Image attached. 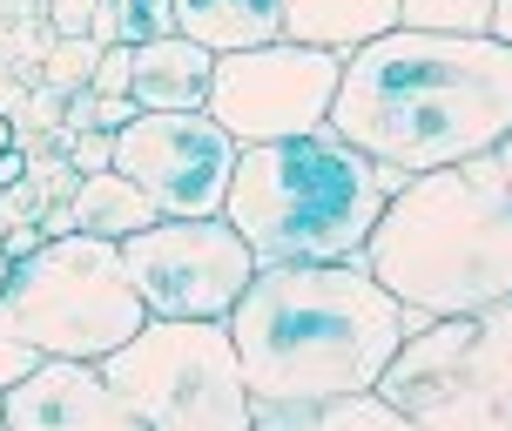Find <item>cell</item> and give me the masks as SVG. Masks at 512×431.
<instances>
[{"label":"cell","instance_id":"16","mask_svg":"<svg viewBox=\"0 0 512 431\" xmlns=\"http://www.w3.org/2000/svg\"><path fill=\"white\" fill-rule=\"evenodd\" d=\"M465 378H479L486 391L512 398V297L479 310V317H465Z\"/></svg>","mask_w":512,"mask_h":431},{"label":"cell","instance_id":"19","mask_svg":"<svg viewBox=\"0 0 512 431\" xmlns=\"http://www.w3.org/2000/svg\"><path fill=\"white\" fill-rule=\"evenodd\" d=\"M317 425L324 431H411V418L398 405H384L378 391H351V398L317 405Z\"/></svg>","mask_w":512,"mask_h":431},{"label":"cell","instance_id":"10","mask_svg":"<svg viewBox=\"0 0 512 431\" xmlns=\"http://www.w3.org/2000/svg\"><path fill=\"white\" fill-rule=\"evenodd\" d=\"M378 398L411 418V431H512V398L465 378V317H432L384 364Z\"/></svg>","mask_w":512,"mask_h":431},{"label":"cell","instance_id":"23","mask_svg":"<svg viewBox=\"0 0 512 431\" xmlns=\"http://www.w3.org/2000/svg\"><path fill=\"white\" fill-rule=\"evenodd\" d=\"M250 431H324V425H317V405H256Z\"/></svg>","mask_w":512,"mask_h":431},{"label":"cell","instance_id":"28","mask_svg":"<svg viewBox=\"0 0 512 431\" xmlns=\"http://www.w3.org/2000/svg\"><path fill=\"white\" fill-rule=\"evenodd\" d=\"M14 182H27V149H21V142L0 155V189H14Z\"/></svg>","mask_w":512,"mask_h":431},{"label":"cell","instance_id":"6","mask_svg":"<svg viewBox=\"0 0 512 431\" xmlns=\"http://www.w3.org/2000/svg\"><path fill=\"white\" fill-rule=\"evenodd\" d=\"M0 297H7L14 324L27 330V344L41 357L102 364L108 351H122L149 324L135 283L122 277V250L102 236H81V229L48 236L34 256H21Z\"/></svg>","mask_w":512,"mask_h":431},{"label":"cell","instance_id":"29","mask_svg":"<svg viewBox=\"0 0 512 431\" xmlns=\"http://www.w3.org/2000/svg\"><path fill=\"white\" fill-rule=\"evenodd\" d=\"M492 34L512 48V0H492Z\"/></svg>","mask_w":512,"mask_h":431},{"label":"cell","instance_id":"18","mask_svg":"<svg viewBox=\"0 0 512 431\" xmlns=\"http://www.w3.org/2000/svg\"><path fill=\"white\" fill-rule=\"evenodd\" d=\"M398 27H418V34H492V0H398Z\"/></svg>","mask_w":512,"mask_h":431},{"label":"cell","instance_id":"33","mask_svg":"<svg viewBox=\"0 0 512 431\" xmlns=\"http://www.w3.org/2000/svg\"><path fill=\"white\" fill-rule=\"evenodd\" d=\"M0 431H7V411H0Z\"/></svg>","mask_w":512,"mask_h":431},{"label":"cell","instance_id":"17","mask_svg":"<svg viewBox=\"0 0 512 431\" xmlns=\"http://www.w3.org/2000/svg\"><path fill=\"white\" fill-rule=\"evenodd\" d=\"M162 34H176L169 0H95V21H88L95 48H142V41H162Z\"/></svg>","mask_w":512,"mask_h":431},{"label":"cell","instance_id":"14","mask_svg":"<svg viewBox=\"0 0 512 431\" xmlns=\"http://www.w3.org/2000/svg\"><path fill=\"white\" fill-rule=\"evenodd\" d=\"M169 7H176V34L209 54L283 41V0H169Z\"/></svg>","mask_w":512,"mask_h":431},{"label":"cell","instance_id":"22","mask_svg":"<svg viewBox=\"0 0 512 431\" xmlns=\"http://www.w3.org/2000/svg\"><path fill=\"white\" fill-rule=\"evenodd\" d=\"M54 149L75 162V176H102V169H115V135H108V128H81V135H61Z\"/></svg>","mask_w":512,"mask_h":431},{"label":"cell","instance_id":"7","mask_svg":"<svg viewBox=\"0 0 512 431\" xmlns=\"http://www.w3.org/2000/svg\"><path fill=\"white\" fill-rule=\"evenodd\" d=\"M337 75H344V54H331V48H304V41L236 48V54H216L203 115L230 135L236 149L317 135V128H331Z\"/></svg>","mask_w":512,"mask_h":431},{"label":"cell","instance_id":"15","mask_svg":"<svg viewBox=\"0 0 512 431\" xmlns=\"http://www.w3.org/2000/svg\"><path fill=\"white\" fill-rule=\"evenodd\" d=\"M68 216H75L81 236H102V243H122V236H135V229L162 223V216H155V203L122 176V169L81 176V182H75V196H68Z\"/></svg>","mask_w":512,"mask_h":431},{"label":"cell","instance_id":"5","mask_svg":"<svg viewBox=\"0 0 512 431\" xmlns=\"http://www.w3.org/2000/svg\"><path fill=\"white\" fill-rule=\"evenodd\" d=\"M102 378L142 431H250L256 418L230 324L216 317H149L122 351L102 357Z\"/></svg>","mask_w":512,"mask_h":431},{"label":"cell","instance_id":"11","mask_svg":"<svg viewBox=\"0 0 512 431\" xmlns=\"http://www.w3.org/2000/svg\"><path fill=\"white\" fill-rule=\"evenodd\" d=\"M7 431H142L122 405V391L102 378V364L81 357H41L14 391H0Z\"/></svg>","mask_w":512,"mask_h":431},{"label":"cell","instance_id":"24","mask_svg":"<svg viewBox=\"0 0 512 431\" xmlns=\"http://www.w3.org/2000/svg\"><path fill=\"white\" fill-rule=\"evenodd\" d=\"M41 7H48V34L54 41L88 34V21H95V0H41Z\"/></svg>","mask_w":512,"mask_h":431},{"label":"cell","instance_id":"26","mask_svg":"<svg viewBox=\"0 0 512 431\" xmlns=\"http://www.w3.org/2000/svg\"><path fill=\"white\" fill-rule=\"evenodd\" d=\"M41 243H48V236H41V223H0V256H7V263L34 256Z\"/></svg>","mask_w":512,"mask_h":431},{"label":"cell","instance_id":"8","mask_svg":"<svg viewBox=\"0 0 512 431\" xmlns=\"http://www.w3.org/2000/svg\"><path fill=\"white\" fill-rule=\"evenodd\" d=\"M122 277L149 317H230L236 297L250 290L256 256L223 216H162L115 243Z\"/></svg>","mask_w":512,"mask_h":431},{"label":"cell","instance_id":"12","mask_svg":"<svg viewBox=\"0 0 512 431\" xmlns=\"http://www.w3.org/2000/svg\"><path fill=\"white\" fill-rule=\"evenodd\" d=\"M209 75H216V54L196 48L189 34H162L142 41L128 61V102L142 115H176V108H203L209 102Z\"/></svg>","mask_w":512,"mask_h":431},{"label":"cell","instance_id":"4","mask_svg":"<svg viewBox=\"0 0 512 431\" xmlns=\"http://www.w3.org/2000/svg\"><path fill=\"white\" fill-rule=\"evenodd\" d=\"M398 189H405L398 169L317 128V135L236 149L223 223L250 243L256 263H351L364 256Z\"/></svg>","mask_w":512,"mask_h":431},{"label":"cell","instance_id":"13","mask_svg":"<svg viewBox=\"0 0 512 431\" xmlns=\"http://www.w3.org/2000/svg\"><path fill=\"white\" fill-rule=\"evenodd\" d=\"M398 27V0H283V41L331 54H358Z\"/></svg>","mask_w":512,"mask_h":431},{"label":"cell","instance_id":"32","mask_svg":"<svg viewBox=\"0 0 512 431\" xmlns=\"http://www.w3.org/2000/svg\"><path fill=\"white\" fill-rule=\"evenodd\" d=\"M7 277H14V263H7V256H0V290H7Z\"/></svg>","mask_w":512,"mask_h":431},{"label":"cell","instance_id":"20","mask_svg":"<svg viewBox=\"0 0 512 431\" xmlns=\"http://www.w3.org/2000/svg\"><path fill=\"white\" fill-rule=\"evenodd\" d=\"M95 61H102V48H95L88 34H68V41H54V48H48V88H61V95L88 88Z\"/></svg>","mask_w":512,"mask_h":431},{"label":"cell","instance_id":"9","mask_svg":"<svg viewBox=\"0 0 512 431\" xmlns=\"http://www.w3.org/2000/svg\"><path fill=\"white\" fill-rule=\"evenodd\" d=\"M115 169L155 203V216H223L236 142L203 108L135 115L128 128H115Z\"/></svg>","mask_w":512,"mask_h":431},{"label":"cell","instance_id":"21","mask_svg":"<svg viewBox=\"0 0 512 431\" xmlns=\"http://www.w3.org/2000/svg\"><path fill=\"white\" fill-rule=\"evenodd\" d=\"M34 364H41V351L27 344V330L14 324V310H7V297H0V391H14Z\"/></svg>","mask_w":512,"mask_h":431},{"label":"cell","instance_id":"31","mask_svg":"<svg viewBox=\"0 0 512 431\" xmlns=\"http://www.w3.org/2000/svg\"><path fill=\"white\" fill-rule=\"evenodd\" d=\"M492 162H499V176H506V189H512V135L499 142V149H492Z\"/></svg>","mask_w":512,"mask_h":431},{"label":"cell","instance_id":"3","mask_svg":"<svg viewBox=\"0 0 512 431\" xmlns=\"http://www.w3.org/2000/svg\"><path fill=\"white\" fill-rule=\"evenodd\" d=\"M364 270L411 317H479L512 297V189L492 155L405 176L384 203Z\"/></svg>","mask_w":512,"mask_h":431},{"label":"cell","instance_id":"30","mask_svg":"<svg viewBox=\"0 0 512 431\" xmlns=\"http://www.w3.org/2000/svg\"><path fill=\"white\" fill-rule=\"evenodd\" d=\"M14 142H21V128H14V115H7V108H0V155L14 149Z\"/></svg>","mask_w":512,"mask_h":431},{"label":"cell","instance_id":"27","mask_svg":"<svg viewBox=\"0 0 512 431\" xmlns=\"http://www.w3.org/2000/svg\"><path fill=\"white\" fill-rule=\"evenodd\" d=\"M135 115H142V108L128 102V95H95V128H108V135H115V128H128Z\"/></svg>","mask_w":512,"mask_h":431},{"label":"cell","instance_id":"25","mask_svg":"<svg viewBox=\"0 0 512 431\" xmlns=\"http://www.w3.org/2000/svg\"><path fill=\"white\" fill-rule=\"evenodd\" d=\"M128 61H135V48H102L88 88H95V95H128Z\"/></svg>","mask_w":512,"mask_h":431},{"label":"cell","instance_id":"2","mask_svg":"<svg viewBox=\"0 0 512 431\" xmlns=\"http://www.w3.org/2000/svg\"><path fill=\"white\" fill-rule=\"evenodd\" d=\"M256 405H331L351 391H378L411 317L384 290L364 256L351 263H256L250 290L223 317Z\"/></svg>","mask_w":512,"mask_h":431},{"label":"cell","instance_id":"1","mask_svg":"<svg viewBox=\"0 0 512 431\" xmlns=\"http://www.w3.org/2000/svg\"><path fill=\"white\" fill-rule=\"evenodd\" d=\"M331 135L398 176L492 155L512 135V48L499 34L391 27L344 54Z\"/></svg>","mask_w":512,"mask_h":431}]
</instances>
